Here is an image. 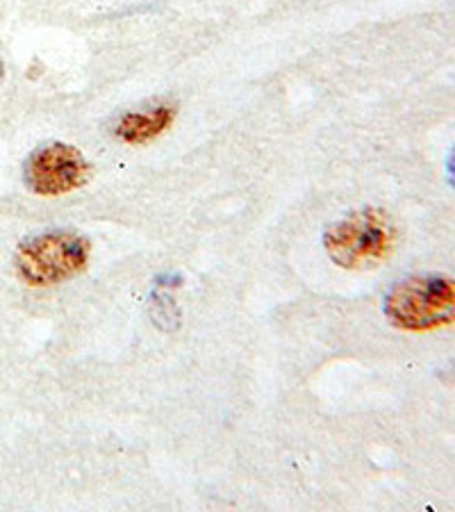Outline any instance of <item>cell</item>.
I'll use <instances>...</instances> for the list:
<instances>
[{
	"label": "cell",
	"mask_w": 455,
	"mask_h": 512,
	"mask_svg": "<svg viewBox=\"0 0 455 512\" xmlns=\"http://www.w3.org/2000/svg\"><path fill=\"white\" fill-rule=\"evenodd\" d=\"M176 121V107L173 105H157L148 112H128L119 121L117 137L130 146H144L164 135Z\"/></svg>",
	"instance_id": "5b68a950"
},
{
	"label": "cell",
	"mask_w": 455,
	"mask_h": 512,
	"mask_svg": "<svg viewBox=\"0 0 455 512\" xmlns=\"http://www.w3.org/2000/svg\"><path fill=\"white\" fill-rule=\"evenodd\" d=\"M385 317L405 333H428L455 324V278L417 274L396 283L385 296Z\"/></svg>",
	"instance_id": "7a4b0ae2"
},
{
	"label": "cell",
	"mask_w": 455,
	"mask_h": 512,
	"mask_svg": "<svg viewBox=\"0 0 455 512\" xmlns=\"http://www.w3.org/2000/svg\"><path fill=\"white\" fill-rule=\"evenodd\" d=\"M91 258L87 237L53 230L26 239L14 255V269L30 287H53L85 274Z\"/></svg>",
	"instance_id": "3957f363"
},
{
	"label": "cell",
	"mask_w": 455,
	"mask_h": 512,
	"mask_svg": "<svg viewBox=\"0 0 455 512\" xmlns=\"http://www.w3.org/2000/svg\"><path fill=\"white\" fill-rule=\"evenodd\" d=\"M449 180H451V185L455 187V146H453V151L449 155Z\"/></svg>",
	"instance_id": "8992f818"
},
{
	"label": "cell",
	"mask_w": 455,
	"mask_h": 512,
	"mask_svg": "<svg viewBox=\"0 0 455 512\" xmlns=\"http://www.w3.org/2000/svg\"><path fill=\"white\" fill-rule=\"evenodd\" d=\"M394 219L385 210L364 208L335 221L324 235V249L346 271L376 269L396 246Z\"/></svg>",
	"instance_id": "6da1fadb"
},
{
	"label": "cell",
	"mask_w": 455,
	"mask_h": 512,
	"mask_svg": "<svg viewBox=\"0 0 455 512\" xmlns=\"http://www.w3.org/2000/svg\"><path fill=\"white\" fill-rule=\"evenodd\" d=\"M23 178L32 194L64 196L85 187L91 178V164L76 146L53 142L39 146L26 160Z\"/></svg>",
	"instance_id": "277c9868"
},
{
	"label": "cell",
	"mask_w": 455,
	"mask_h": 512,
	"mask_svg": "<svg viewBox=\"0 0 455 512\" xmlns=\"http://www.w3.org/2000/svg\"><path fill=\"white\" fill-rule=\"evenodd\" d=\"M0 78H3V62H0Z\"/></svg>",
	"instance_id": "52a82bcc"
}]
</instances>
